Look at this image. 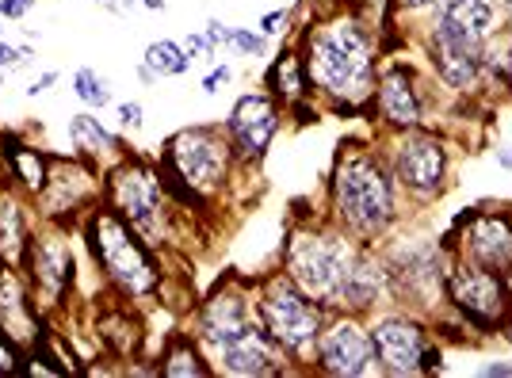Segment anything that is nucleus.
Wrapping results in <instances>:
<instances>
[{"instance_id": "nucleus-40", "label": "nucleus", "mask_w": 512, "mask_h": 378, "mask_svg": "<svg viewBox=\"0 0 512 378\" xmlns=\"http://www.w3.org/2000/svg\"><path fill=\"white\" fill-rule=\"evenodd\" d=\"M482 375H486V378H509L512 375V363H490Z\"/></svg>"}, {"instance_id": "nucleus-16", "label": "nucleus", "mask_w": 512, "mask_h": 378, "mask_svg": "<svg viewBox=\"0 0 512 378\" xmlns=\"http://www.w3.org/2000/svg\"><path fill=\"white\" fill-rule=\"evenodd\" d=\"M279 130V104L272 92H245L230 115H226V134L234 142V153L241 165L264 161V153L272 146Z\"/></svg>"}, {"instance_id": "nucleus-3", "label": "nucleus", "mask_w": 512, "mask_h": 378, "mask_svg": "<svg viewBox=\"0 0 512 378\" xmlns=\"http://www.w3.org/2000/svg\"><path fill=\"white\" fill-rule=\"evenodd\" d=\"M77 230L111 291H119L127 302H142L161 291V268L153 260V249L123 214H115L107 203H96L77 222Z\"/></svg>"}, {"instance_id": "nucleus-46", "label": "nucleus", "mask_w": 512, "mask_h": 378, "mask_svg": "<svg viewBox=\"0 0 512 378\" xmlns=\"http://www.w3.org/2000/svg\"><path fill=\"white\" fill-rule=\"evenodd\" d=\"M0 272H4V256H0Z\"/></svg>"}, {"instance_id": "nucleus-7", "label": "nucleus", "mask_w": 512, "mask_h": 378, "mask_svg": "<svg viewBox=\"0 0 512 378\" xmlns=\"http://www.w3.org/2000/svg\"><path fill=\"white\" fill-rule=\"evenodd\" d=\"M256 314L264 333L276 340L279 348L287 352V359H299V363H314V348H318V336L329 321V310L318 306L310 294H302L291 275L279 272L272 275L260 291H256Z\"/></svg>"}, {"instance_id": "nucleus-26", "label": "nucleus", "mask_w": 512, "mask_h": 378, "mask_svg": "<svg viewBox=\"0 0 512 378\" xmlns=\"http://www.w3.org/2000/svg\"><path fill=\"white\" fill-rule=\"evenodd\" d=\"M157 375L165 378H207L214 375L211 359H207V348L195 340V336H172L165 356H161V367Z\"/></svg>"}, {"instance_id": "nucleus-24", "label": "nucleus", "mask_w": 512, "mask_h": 378, "mask_svg": "<svg viewBox=\"0 0 512 378\" xmlns=\"http://www.w3.org/2000/svg\"><path fill=\"white\" fill-rule=\"evenodd\" d=\"M436 23L486 50L493 35V0H444L436 12Z\"/></svg>"}, {"instance_id": "nucleus-48", "label": "nucleus", "mask_w": 512, "mask_h": 378, "mask_svg": "<svg viewBox=\"0 0 512 378\" xmlns=\"http://www.w3.org/2000/svg\"><path fill=\"white\" fill-rule=\"evenodd\" d=\"M0 27H4V20H0Z\"/></svg>"}, {"instance_id": "nucleus-38", "label": "nucleus", "mask_w": 512, "mask_h": 378, "mask_svg": "<svg viewBox=\"0 0 512 378\" xmlns=\"http://www.w3.org/2000/svg\"><path fill=\"white\" fill-rule=\"evenodd\" d=\"M207 39H211V46L218 50V46H230V35H234V27H226V23L218 20H207V31H203Z\"/></svg>"}, {"instance_id": "nucleus-6", "label": "nucleus", "mask_w": 512, "mask_h": 378, "mask_svg": "<svg viewBox=\"0 0 512 378\" xmlns=\"http://www.w3.org/2000/svg\"><path fill=\"white\" fill-rule=\"evenodd\" d=\"M169 195L165 172L142 157L127 153L123 161L104 168V203L123 214L150 249L169 241Z\"/></svg>"}, {"instance_id": "nucleus-13", "label": "nucleus", "mask_w": 512, "mask_h": 378, "mask_svg": "<svg viewBox=\"0 0 512 378\" xmlns=\"http://www.w3.org/2000/svg\"><path fill=\"white\" fill-rule=\"evenodd\" d=\"M314 367L333 378H360L375 371L371 333L356 321V314H337L333 321H325L314 348Z\"/></svg>"}, {"instance_id": "nucleus-17", "label": "nucleus", "mask_w": 512, "mask_h": 378, "mask_svg": "<svg viewBox=\"0 0 512 378\" xmlns=\"http://www.w3.org/2000/svg\"><path fill=\"white\" fill-rule=\"evenodd\" d=\"M459 245L470 264H482L497 275L512 268V222L505 214H470Z\"/></svg>"}, {"instance_id": "nucleus-28", "label": "nucleus", "mask_w": 512, "mask_h": 378, "mask_svg": "<svg viewBox=\"0 0 512 378\" xmlns=\"http://www.w3.org/2000/svg\"><path fill=\"white\" fill-rule=\"evenodd\" d=\"M73 96L88 107V111H100V107H111L115 104V96H111V81H107L104 73H96V69H77L73 73Z\"/></svg>"}, {"instance_id": "nucleus-44", "label": "nucleus", "mask_w": 512, "mask_h": 378, "mask_svg": "<svg viewBox=\"0 0 512 378\" xmlns=\"http://www.w3.org/2000/svg\"><path fill=\"white\" fill-rule=\"evenodd\" d=\"M501 279H505V291H509V306H512V268L505 275H501Z\"/></svg>"}, {"instance_id": "nucleus-1", "label": "nucleus", "mask_w": 512, "mask_h": 378, "mask_svg": "<svg viewBox=\"0 0 512 378\" xmlns=\"http://www.w3.org/2000/svg\"><path fill=\"white\" fill-rule=\"evenodd\" d=\"M375 39L352 12L329 16L306 27L302 62L310 88L341 111H360L375 92Z\"/></svg>"}, {"instance_id": "nucleus-12", "label": "nucleus", "mask_w": 512, "mask_h": 378, "mask_svg": "<svg viewBox=\"0 0 512 378\" xmlns=\"http://www.w3.org/2000/svg\"><path fill=\"white\" fill-rule=\"evenodd\" d=\"M0 333L8 336L23 356L50 340V314L35 302V291H31L23 268L0 272Z\"/></svg>"}, {"instance_id": "nucleus-41", "label": "nucleus", "mask_w": 512, "mask_h": 378, "mask_svg": "<svg viewBox=\"0 0 512 378\" xmlns=\"http://www.w3.org/2000/svg\"><path fill=\"white\" fill-rule=\"evenodd\" d=\"M497 165H501V168H512V146H501V149H497Z\"/></svg>"}, {"instance_id": "nucleus-4", "label": "nucleus", "mask_w": 512, "mask_h": 378, "mask_svg": "<svg viewBox=\"0 0 512 378\" xmlns=\"http://www.w3.org/2000/svg\"><path fill=\"white\" fill-rule=\"evenodd\" d=\"M237 165L226 126H184L161 149V172L172 199L188 207H207L230 184Z\"/></svg>"}, {"instance_id": "nucleus-20", "label": "nucleus", "mask_w": 512, "mask_h": 378, "mask_svg": "<svg viewBox=\"0 0 512 378\" xmlns=\"http://www.w3.org/2000/svg\"><path fill=\"white\" fill-rule=\"evenodd\" d=\"M31 195H23L12 180L0 176V256L4 268H23L31 237H35V218H31Z\"/></svg>"}, {"instance_id": "nucleus-35", "label": "nucleus", "mask_w": 512, "mask_h": 378, "mask_svg": "<svg viewBox=\"0 0 512 378\" xmlns=\"http://www.w3.org/2000/svg\"><path fill=\"white\" fill-rule=\"evenodd\" d=\"M58 81H62V73H58V69H46V73H39L35 81L27 84V96H31V100H35V96H46V92H54Z\"/></svg>"}, {"instance_id": "nucleus-43", "label": "nucleus", "mask_w": 512, "mask_h": 378, "mask_svg": "<svg viewBox=\"0 0 512 378\" xmlns=\"http://www.w3.org/2000/svg\"><path fill=\"white\" fill-rule=\"evenodd\" d=\"M138 4L150 8V12H161V8H165V0H138Z\"/></svg>"}, {"instance_id": "nucleus-10", "label": "nucleus", "mask_w": 512, "mask_h": 378, "mask_svg": "<svg viewBox=\"0 0 512 378\" xmlns=\"http://www.w3.org/2000/svg\"><path fill=\"white\" fill-rule=\"evenodd\" d=\"M371 333V348H375V367L383 375H421V371H436L440 352L428 344L425 329L402 314H383L367 325Z\"/></svg>"}, {"instance_id": "nucleus-25", "label": "nucleus", "mask_w": 512, "mask_h": 378, "mask_svg": "<svg viewBox=\"0 0 512 378\" xmlns=\"http://www.w3.org/2000/svg\"><path fill=\"white\" fill-rule=\"evenodd\" d=\"M268 92L287 107L306 104V96H310L314 88H310V77H306L302 50H283L276 62H272V69H268Z\"/></svg>"}, {"instance_id": "nucleus-45", "label": "nucleus", "mask_w": 512, "mask_h": 378, "mask_svg": "<svg viewBox=\"0 0 512 378\" xmlns=\"http://www.w3.org/2000/svg\"><path fill=\"white\" fill-rule=\"evenodd\" d=\"M505 4H509V16H512V0H505Z\"/></svg>"}, {"instance_id": "nucleus-47", "label": "nucleus", "mask_w": 512, "mask_h": 378, "mask_svg": "<svg viewBox=\"0 0 512 378\" xmlns=\"http://www.w3.org/2000/svg\"><path fill=\"white\" fill-rule=\"evenodd\" d=\"M0 84H4V69H0Z\"/></svg>"}, {"instance_id": "nucleus-2", "label": "nucleus", "mask_w": 512, "mask_h": 378, "mask_svg": "<svg viewBox=\"0 0 512 378\" xmlns=\"http://www.w3.org/2000/svg\"><path fill=\"white\" fill-rule=\"evenodd\" d=\"M329 203L341 230H348L356 241L375 245L398 214L394 172L371 146L344 142L329 176Z\"/></svg>"}, {"instance_id": "nucleus-14", "label": "nucleus", "mask_w": 512, "mask_h": 378, "mask_svg": "<svg viewBox=\"0 0 512 378\" xmlns=\"http://www.w3.org/2000/svg\"><path fill=\"white\" fill-rule=\"evenodd\" d=\"M260 329V314H256V298H249L237 287H222L211 298H203L199 314H195V340L207 348V356L222 352L226 344H234L241 336Z\"/></svg>"}, {"instance_id": "nucleus-18", "label": "nucleus", "mask_w": 512, "mask_h": 378, "mask_svg": "<svg viewBox=\"0 0 512 378\" xmlns=\"http://www.w3.org/2000/svg\"><path fill=\"white\" fill-rule=\"evenodd\" d=\"M218 371L237 378H264V375H283L287 371V352L279 348L272 336L264 333V325L253 329L249 336H241L234 344H226L222 352H214Z\"/></svg>"}, {"instance_id": "nucleus-31", "label": "nucleus", "mask_w": 512, "mask_h": 378, "mask_svg": "<svg viewBox=\"0 0 512 378\" xmlns=\"http://www.w3.org/2000/svg\"><path fill=\"white\" fill-rule=\"evenodd\" d=\"M35 62V50L31 46H12V42H0V69H23V65Z\"/></svg>"}, {"instance_id": "nucleus-21", "label": "nucleus", "mask_w": 512, "mask_h": 378, "mask_svg": "<svg viewBox=\"0 0 512 378\" xmlns=\"http://www.w3.org/2000/svg\"><path fill=\"white\" fill-rule=\"evenodd\" d=\"M0 176L12 180L23 195L35 199L43 191L46 176H50V153L43 146H35V142H27L23 134L4 130L0 134Z\"/></svg>"}, {"instance_id": "nucleus-8", "label": "nucleus", "mask_w": 512, "mask_h": 378, "mask_svg": "<svg viewBox=\"0 0 512 378\" xmlns=\"http://www.w3.org/2000/svg\"><path fill=\"white\" fill-rule=\"evenodd\" d=\"M23 275L46 314H62L77 287V252L69 241V226H58V222L35 226L31 249L23 260Z\"/></svg>"}, {"instance_id": "nucleus-15", "label": "nucleus", "mask_w": 512, "mask_h": 378, "mask_svg": "<svg viewBox=\"0 0 512 378\" xmlns=\"http://www.w3.org/2000/svg\"><path fill=\"white\" fill-rule=\"evenodd\" d=\"M390 172L413 195H436L444 184V172H448V153L440 146V138L421 134L413 126L390 149Z\"/></svg>"}, {"instance_id": "nucleus-29", "label": "nucleus", "mask_w": 512, "mask_h": 378, "mask_svg": "<svg viewBox=\"0 0 512 378\" xmlns=\"http://www.w3.org/2000/svg\"><path fill=\"white\" fill-rule=\"evenodd\" d=\"M230 46H234L237 54H245V58H260V54L268 50V35H260V31H249V27H234V35H230Z\"/></svg>"}, {"instance_id": "nucleus-23", "label": "nucleus", "mask_w": 512, "mask_h": 378, "mask_svg": "<svg viewBox=\"0 0 512 378\" xmlns=\"http://www.w3.org/2000/svg\"><path fill=\"white\" fill-rule=\"evenodd\" d=\"M69 146H73L77 157H85V161H92V165L100 168H111L115 161L127 157L123 138L111 126H104V119L92 115V111H81V115L69 119Z\"/></svg>"}, {"instance_id": "nucleus-36", "label": "nucleus", "mask_w": 512, "mask_h": 378, "mask_svg": "<svg viewBox=\"0 0 512 378\" xmlns=\"http://www.w3.org/2000/svg\"><path fill=\"white\" fill-rule=\"evenodd\" d=\"M39 0H0V20H23Z\"/></svg>"}, {"instance_id": "nucleus-34", "label": "nucleus", "mask_w": 512, "mask_h": 378, "mask_svg": "<svg viewBox=\"0 0 512 378\" xmlns=\"http://www.w3.org/2000/svg\"><path fill=\"white\" fill-rule=\"evenodd\" d=\"M184 50H188V58H192V62H207V58L214 54L211 39H207V35H195V31L184 39Z\"/></svg>"}, {"instance_id": "nucleus-11", "label": "nucleus", "mask_w": 512, "mask_h": 378, "mask_svg": "<svg viewBox=\"0 0 512 378\" xmlns=\"http://www.w3.org/2000/svg\"><path fill=\"white\" fill-rule=\"evenodd\" d=\"M444 291L455 302V310L474 321L478 329H497L509 317V291L505 279L482 264L459 260L444 272Z\"/></svg>"}, {"instance_id": "nucleus-9", "label": "nucleus", "mask_w": 512, "mask_h": 378, "mask_svg": "<svg viewBox=\"0 0 512 378\" xmlns=\"http://www.w3.org/2000/svg\"><path fill=\"white\" fill-rule=\"evenodd\" d=\"M96 203H104L100 165H92L77 153L73 157H50V176H46L43 191L35 195L39 218L73 230Z\"/></svg>"}, {"instance_id": "nucleus-33", "label": "nucleus", "mask_w": 512, "mask_h": 378, "mask_svg": "<svg viewBox=\"0 0 512 378\" xmlns=\"http://www.w3.org/2000/svg\"><path fill=\"white\" fill-rule=\"evenodd\" d=\"M287 23H291V12H287V8H276V12H268V16H264V20L256 23V31H260V35H268V39H272V35H279V31H283V27H287Z\"/></svg>"}, {"instance_id": "nucleus-42", "label": "nucleus", "mask_w": 512, "mask_h": 378, "mask_svg": "<svg viewBox=\"0 0 512 378\" xmlns=\"http://www.w3.org/2000/svg\"><path fill=\"white\" fill-rule=\"evenodd\" d=\"M398 4H402V8H413V12H417V8H432V4H440V0H398Z\"/></svg>"}, {"instance_id": "nucleus-19", "label": "nucleus", "mask_w": 512, "mask_h": 378, "mask_svg": "<svg viewBox=\"0 0 512 378\" xmlns=\"http://www.w3.org/2000/svg\"><path fill=\"white\" fill-rule=\"evenodd\" d=\"M371 100H375V115H379L386 126H394V130H413V126H421L425 107H421V92H417V81H413L409 65H390L383 77L375 81Z\"/></svg>"}, {"instance_id": "nucleus-22", "label": "nucleus", "mask_w": 512, "mask_h": 378, "mask_svg": "<svg viewBox=\"0 0 512 378\" xmlns=\"http://www.w3.org/2000/svg\"><path fill=\"white\" fill-rule=\"evenodd\" d=\"M486 58V50L482 46H474L467 42L463 35H455L448 27H432V65H436V73H440V81L448 84V88H470V84L478 81V65Z\"/></svg>"}, {"instance_id": "nucleus-27", "label": "nucleus", "mask_w": 512, "mask_h": 378, "mask_svg": "<svg viewBox=\"0 0 512 378\" xmlns=\"http://www.w3.org/2000/svg\"><path fill=\"white\" fill-rule=\"evenodd\" d=\"M142 65H150L153 73H157V81H165V77H180V73H188V50H184V42H172V39H157L146 46V58Z\"/></svg>"}, {"instance_id": "nucleus-32", "label": "nucleus", "mask_w": 512, "mask_h": 378, "mask_svg": "<svg viewBox=\"0 0 512 378\" xmlns=\"http://www.w3.org/2000/svg\"><path fill=\"white\" fill-rule=\"evenodd\" d=\"M23 371V352L0 333V375H20Z\"/></svg>"}, {"instance_id": "nucleus-37", "label": "nucleus", "mask_w": 512, "mask_h": 378, "mask_svg": "<svg viewBox=\"0 0 512 378\" xmlns=\"http://www.w3.org/2000/svg\"><path fill=\"white\" fill-rule=\"evenodd\" d=\"M230 77H234V69H230V65H218V69H211V73H207V81H203V92H207V96H214L222 84H230Z\"/></svg>"}, {"instance_id": "nucleus-30", "label": "nucleus", "mask_w": 512, "mask_h": 378, "mask_svg": "<svg viewBox=\"0 0 512 378\" xmlns=\"http://www.w3.org/2000/svg\"><path fill=\"white\" fill-rule=\"evenodd\" d=\"M115 123H119V130H142V126H146V107L142 104H134V100H130V104H115Z\"/></svg>"}, {"instance_id": "nucleus-5", "label": "nucleus", "mask_w": 512, "mask_h": 378, "mask_svg": "<svg viewBox=\"0 0 512 378\" xmlns=\"http://www.w3.org/2000/svg\"><path fill=\"white\" fill-rule=\"evenodd\" d=\"M367 241H356L348 230H306L287 237V256H283V272L291 275V283L302 294H310L318 306L337 310L344 306V287L348 275L356 268V256Z\"/></svg>"}, {"instance_id": "nucleus-39", "label": "nucleus", "mask_w": 512, "mask_h": 378, "mask_svg": "<svg viewBox=\"0 0 512 378\" xmlns=\"http://www.w3.org/2000/svg\"><path fill=\"white\" fill-rule=\"evenodd\" d=\"M92 4H100V8L115 12V16H127L130 8H134V0H92Z\"/></svg>"}]
</instances>
